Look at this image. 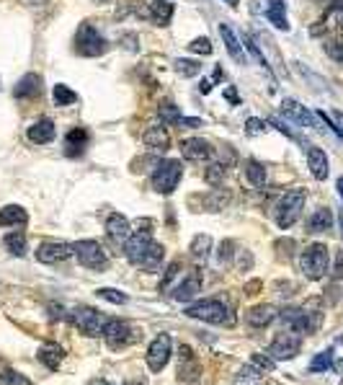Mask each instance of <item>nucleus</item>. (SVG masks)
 <instances>
[{
  "mask_svg": "<svg viewBox=\"0 0 343 385\" xmlns=\"http://www.w3.org/2000/svg\"><path fill=\"white\" fill-rule=\"evenodd\" d=\"M70 256H73V246L60 244V241H44V244L36 249V261L41 264H60Z\"/></svg>",
  "mask_w": 343,
  "mask_h": 385,
  "instance_id": "ddd939ff",
  "label": "nucleus"
},
{
  "mask_svg": "<svg viewBox=\"0 0 343 385\" xmlns=\"http://www.w3.org/2000/svg\"><path fill=\"white\" fill-rule=\"evenodd\" d=\"M68 318L75 329H81V331L88 334V336H101L103 326H106V321H108L106 316H101V313L93 311V308H88V305H78V308H73Z\"/></svg>",
  "mask_w": 343,
  "mask_h": 385,
  "instance_id": "6e6552de",
  "label": "nucleus"
},
{
  "mask_svg": "<svg viewBox=\"0 0 343 385\" xmlns=\"http://www.w3.org/2000/svg\"><path fill=\"white\" fill-rule=\"evenodd\" d=\"M0 385H34L31 380L24 375V372H16V370H6L0 375Z\"/></svg>",
  "mask_w": 343,
  "mask_h": 385,
  "instance_id": "58836bf2",
  "label": "nucleus"
},
{
  "mask_svg": "<svg viewBox=\"0 0 343 385\" xmlns=\"http://www.w3.org/2000/svg\"><path fill=\"white\" fill-rule=\"evenodd\" d=\"M75 49L83 54V57H98L108 49L106 39L98 34V29L93 24H88L83 21L81 29H78V34H75Z\"/></svg>",
  "mask_w": 343,
  "mask_h": 385,
  "instance_id": "0eeeda50",
  "label": "nucleus"
},
{
  "mask_svg": "<svg viewBox=\"0 0 343 385\" xmlns=\"http://www.w3.org/2000/svg\"><path fill=\"white\" fill-rule=\"evenodd\" d=\"M36 357L44 362V365L49 367V370H57L62 362V357H65V349H62L60 344H54V341H49V344H44L39 351H36Z\"/></svg>",
  "mask_w": 343,
  "mask_h": 385,
  "instance_id": "393cba45",
  "label": "nucleus"
},
{
  "mask_svg": "<svg viewBox=\"0 0 343 385\" xmlns=\"http://www.w3.org/2000/svg\"><path fill=\"white\" fill-rule=\"evenodd\" d=\"M199 290H202V271L191 269L181 282L175 284L173 300H178V303H189V300H194L196 295H199Z\"/></svg>",
  "mask_w": 343,
  "mask_h": 385,
  "instance_id": "2eb2a0df",
  "label": "nucleus"
},
{
  "mask_svg": "<svg viewBox=\"0 0 343 385\" xmlns=\"http://www.w3.org/2000/svg\"><path fill=\"white\" fill-rule=\"evenodd\" d=\"M98 3H108V0H98Z\"/></svg>",
  "mask_w": 343,
  "mask_h": 385,
  "instance_id": "e2e57ef3",
  "label": "nucleus"
},
{
  "mask_svg": "<svg viewBox=\"0 0 343 385\" xmlns=\"http://www.w3.org/2000/svg\"><path fill=\"white\" fill-rule=\"evenodd\" d=\"M39 94H41V78L36 73H26L14 88V96L16 99H21V101L34 99V96H39Z\"/></svg>",
  "mask_w": 343,
  "mask_h": 385,
  "instance_id": "aec40b11",
  "label": "nucleus"
},
{
  "mask_svg": "<svg viewBox=\"0 0 343 385\" xmlns=\"http://www.w3.org/2000/svg\"><path fill=\"white\" fill-rule=\"evenodd\" d=\"M245 47L250 49V54H253V60L258 62V65H263V68L269 70V65H266V60H263V54H261V49L256 47V41L250 39V36H245Z\"/></svg>",
  "mask_w": 343,
  "mask_h": 385,
  "instance_id": "de8ad7c7",
  "label": "nucleus"
},
{
  "mask_svg": "<svg viewBox=\"0 0 343 385\" xmlns=\"http://www.w3.org/2000/svg\"><path fill=\"white\" fill-rule=\"evenodd\" d=\"M106 236L119 246L127 244V238L132 236V225H129V220L124 215L114 212V215H108V220H106Z\"/></svg>",
  "mask_w": 343,
  "mask_h": 385,
  "instance_id": "f3484780",
  "label": "nucleus"
},
{
  "mask_svg": "<svg viewBox=\"0 0 343 385\" xmlns=\"http://www.w3.org/2000/svg\"><path fill=\"white\" fill-rule=\"evenodd\" d=\"M175 73L183 75V78H194V75L202 73V62H194V60H175Z\"/></svg>",
  "mask_w": 343,
  "mask_h": 385,
  "instance_id": "e433bc0d",
  "label": "nucleus"
},
{
  "mask_svg": "<svg viewBox=\"0 0 343 385\" xmlns=\"http://www.w3.org/2000/svg\"><path fill=\"white\" fill-rule=\"evenodd\" d=\"M325 52H328L336 62H341L343 65V41H328V44H325Z\"/></svg>",
  "mask_w": 343,
  "mask_h": 385,
  "instance_id": "49530a36",
  "label": "nucleus"
},
{
  "mask_svg": "<svg viewBox=\"0 0 343 385\" xmlns=\"http://www.w3.org/2000/svg\"><path fill=\"white\" fill-rule=\"evenodd\" d=\"M73 256L81 261V266L86 269H106L108 266V259L103 254L101 244H96V241H78L73 244Z\"/></svg>",
  "mask_w": 343,
  "mask_h": 385,
  "instance_id": "1a4fd4ad",
  "label": "nucleus"
},
{
  "mask_svg": "<svg viewBox=\"0 0 343 385\" xmlns=\"http://www.w3.org/2000/svg\"><path fill=\"white\" fill-rule=\"evenodd\" d=\"M253 365H258L263 372H271L276 367V359L274 357H269V354H253V359H250Z\"/></svg>",
  "mask_w": 343,
  "mask_h": 385,
  "instance_id": "a18cd8bd",
  "label": "nucleus"
},
{
  "mask_svg": "<svg viewBox=\"0 0 343 385\" xmlns=\"http://www.w3.org/2000/svg\"><path fill=\"white\" fill-rule=\"evenodd\" d=\"M338 220H341V233H343V212H341V215H338Z\"/></svg>",
  "mask_w": 343,
  "mask_h": 385,
  "instance_id": "052dcab7",
  "label": "nucleus"
},
{
  "mask_svg": "<svg viewBox=\"0 0 343 385\" xmlns=\"http://www.w3.org/2000/svg\"><path fill=\"white\" fill-rule=\"evenodd\" d=\"M150 19L158 26H168L170 19H173V3L170 0H155L153 6H150Z\"/></svg>",
  "mask_w": 343,
  "mask_h": 385,
  "instance_id": "bb28decb",
  "label": "nucleus"
},
{
  "mask_svg": "<svg viewBox=\"0 0 343 385\" xmlns=\"http://www.w3.org/2000/svg\"><path fill=\"white\" fill-rule=\"evenodd\" d=\"M336 189H338V194H341V199H343V179H338Z\"/></svg>",
  "mask_w": 343,
  "mask_h": 385,
  "instance_id": "6e6d98bb",
  "label": "nucleus"
},
{
  "mask_svg": "<svg viewBox=\"0 0 343 385\" xmlns=\"http://www.w3.org/2000/svg\"><path fill=\"white\" fill-rule=\"evenodd\" d=\"M304 199H307L304 189H290V191H287V194L276 202V210H274L276 225H279L282 230H290L292 225L300 220V215H302Z\"/></svg>",
  "mask_w": 343,
  "mask_h": 385,
  "instance_id": "7ed1b4c3",
  "label": "nucleus"
},
{
  "mask_svg": "<svg viewBox=\"0 0 343 385\" xmlns=\"http://www.w3.org/2000/svg\"><path fill=\"white\" fill-rule=\"evenodd\" d=\"M245 179H248V184L256 186V189L266 186V166L258 163L256 158H248V161H245Z\"/></svg>",
  "mask_w": 343,
  "mask_h": 385,
  "instance_id": "cd10ccee",
  "label": "nucleus"
},
{
  "mask_svg": "<svg viewBox=\"0 0 343 385\" xmlns=\"http://www.w3.org/2000/svg\"><path fill=\"white\" fill-rule=\"evenodd\" d=\"M202 119H196V116H181V127H191V129H196V127H202Z\"/></svg>",
  "mask_w": 343,
  "mask_h": 385,
  "instance_id": "3c124183",
  "label": "nucleus"
},
{
  "mask_svg": "<svg viewBox=\"0 0 343 385\" xmlns=\"http://www.w3.org/2000/svg\"><path fill=\"white\" fill-rule=\"evenodd\" d=\"M158 116L163 119V124H181L183 114L173 101H163L160 106H158Z\"/></svg>",
  "mask_w": 343,
  "mask_h": 385,
  "instance_id": "473e14b6",
  "label": "nucleus"
},
{
  "mask_svg": "<svg viewBox=\"0 0 343 385\" xmlns=\"http://www.w3.org/2000/svg\"><path fill=\"white\" fill-rule=\"evenodd\" d=\"M52 96H54V104H57V106H73V104L78 101V94H75L73 88L65 86V83H57Z\"/></svg>",
  "mask_w": 343,
  "mask_h": 385,
  "instance_id": "72a5a7b5",
  "label": "nucleus"
},
{
  "mask_svg": "<svg viewBox=\"0 0 343 385\" xmlns=\"http://www.w3.org/2000/svg\"><path fill=\"white\" fill-rule=\"evenodd\" d=\"M170 351H173V341L168 334H158L153 339V344L148 346V367L153 372H160L163 367L170 362Z\"/></svg>",
  "mask_w": 343,
  "mask_h": 385,
  "instance_id": "9d476101",
  "label": "nucleus"
},
{
  "mask_svg": "<svg viewBox=\"0 0 343 385\" xmlns=\"http://www.w3.org/2000/svg\"><path fill=\"white\" fill-rule=\"evenodd\" d=\"M3 246H6L14 256H24V254H26V236H24V233H8V236L3 238Z\"/></svg>",
  "mask_w": 343,
  "mask_h": 385,
  "instance_id": "f704fd0d",
  "label": "nucleus"
},
{
  "mask_svg": "<svg viewBox=\"0 0 343 385\" xmlns=\"http://www.w3.org/2000/svg\"><path fill=\"white\" fill-rule=\"evenodd\" d=\"M29 220L26 210L19 207V204H6L0 210V225H24Z\"/></svg>",
  "mask_w": 343,
  "mask_h": 385,
  "instance_id": "c85d7f7f",
  "label": "nucleus"
},
{
  "mask_svg": "<svg viewBox=\"0 0 343 385\" xmlns=\"http://www.w3.org/2000/svg\"><path fill=\"white\" fill-rule=\"evenodd\" d=\"M181 156L186 161H209L212 158V145H209L204 137H189V140H181Z\"/></svg>",
  "mask_w": 343,
  "mask_h": 385,
  "instance_id": "dca6fc26",
  "label": "nucleus"
},
{
  "mask_svg": "<svg viewBox=\"0 0 343 385\" xmlns=\"http://www.w3.org/2000/svg\"><path fill=\"white\" fill-rule=\"evenodd\" d=\"M96 295L101 300H108V303H114V305H124L127 303V295L119 290H114V287H101V290H96Z\"/></svg>",
  "mask_w": 343,
  "mask_h": 385,
  "instance_id": "ea45409f",
  "label": "nucleus"
},
{
  "mask_svg": "<svg viewBox=\"0 0 343 385\" xmlns=\"http://www.w3.org/2000/svg\"><path fill=\"white\" fill-rule=\"evenodd\" d=\"M183 166L178 161H160L153 171V189L158 194H173L175 186L181 184Z\"/></svg>",
  "mask_w": 343,
  "mask_h": 385,
  "instance_id": "423d86ee",
  "label": "nucleus"
},
{
  "mask_svg": "<svg viewBox=\"0 0 343 385\" xmlns=\"http://www.w3.org/2000/svg\"><path fill=\"white\" fill-rule=\"evenodd\" d=\"M269 129V122L266 119H258V116H250L248 122H245V135L256 137V135H263Z\"/></svg>",
  "mask_w": 343,
  "mask_h": 385,
  "instance_id": "79ce46f5",
  "label": "nucleus"
},
{
  "mask_svg": "<svg viewBox=\"0 0 343 385\" xmlns=\"http://www.w3.org/2000/svg\"><path fill=\"white\" fill-rule=\"evenodd\" d=\"M276 316H279V313H276L274 305H256V308H250V311L245 313V324L253 326V329H266Z\"/></svg>",
  "mask_w": 343,
  "mask_h": 385,
  "instance_id": "412c9836",
  "label": "nucleus"
},
{
  "mask_svg": "<svg viewBox=\"0 0 343 385\" xmlns=\"http://www.w3.org/2000/svg\"><path fill=\"white\" fill-rule=\"evenodd\" d=\"M328 19H330V24H333V29L343 31V8H330Z\"/></svg>",
  "mask_w": 343,
  "mask_h": 385,
  "instance_id": "09e8293b",
  "label": "nucleus"
},
{
  "mask_svg": "<svg viewBox=\"0 0 343 385\" xmlns=\"http://www.w3.org/2000/svg\"><path fill=\"white\" fill-rule=\"evenodd\" d=\"M91 385H108V383H106V380H93Z\"/></svg>",
  "mask_w": 343,
  "mask_h": 385,
  "instance_id": "bf43d9fd",
  "label": "nucleus"
},
{
  "mask_svg": "<svg viewBox=\"0 0 343 385\" xmlns=\"http://www.w3.org/2000/svg\"><path fill=\"white\" fill-rule=\"evenodd\" d=\"M204 181L209 186H220L225 181V163H209L207 171H204Z\"/></svg>",
  "mask_w": 343,
  "mask_h": 385,
  "instance_id": "c9c22d12",
  "label": "nucleus"
},
{
  "mask_svg": "<svg viewBox=\"0 0 343 385\" xmlns=\"http://www.w3.org/2000/svg\"><path fill=\"white\" fill-rule=\"evenodd\" d=\"M333 228V212H330V207H317L312 215H309L307 220V233H325V230Z\"/></svg>",
  "mask_w": 343,
  "mask_h": 385,
  "instance_id": "5701e85b",
  "label": "nucleus"
},
{
  "mask_svg": "<svg viewBox=\"0 0 343 385\" xmlns=\"http://www.w3.org/2000/svg\"><path fill=\"white\" fill-rule=\"evenodd\" d=\"M191 256H194V261L204 264L209 259V254H212V238L209 236H196L194 241H191Z\"/></svg>",
  "mask_w": 343,
  "mask_h": 385,
  "instance_id": "c756f323",
  "label": "nucleus"
},
{
  "mask_svg": "<svg viewBox=\"0 0 343 385\" xmlns=\"http://www.w3.org/2000/svg\"><path fill=\"white\" fill-rule=\"evenodd\" d=\"M261 380H263V370L258 365H245L240 372L235 375V385H261Z\"/></svg>",
  "mask_w": 343,
  "mask_h": 385,
  "instance_id": "7c9ffc66",
  "label": "nucleus"
},
{
  "mask_svg": "<svg viewBox=\"0 0 343 385\" xmlns=\"http://www.w3.org/2000/svg\"><path fill=\"white\" fill-rule=\"evenodd\" d=\"M225 99H227V101L232 104V106H237V104H240V96H237V91H235L232 86L225 88Z\"/></svg>",
  "mask_w": 343,
  "mask_h": 385,
  "instance_id": "603ef678",
  "label": "nucleus"
},
{
  "mask_svg": "<svg viewBox=\"0 0 343 385\" xmlns=\"http://www.w3.org/2000/svg\"><path fill=\"white\" fill-rule=\"evenodd\" d=\"M330 8H343V0H330Z\"/></svg>",
  "mask_w": 343,
  "mask_h": 385,
  "instance_id": "4d7b16f0",
  "label": "nucleus"
},
{
  "mask_svg": "<svg viewBox=\"0 0 343 385\" xmlns=\"http://www.w3.org/2000/svg\"><path fill=\"white\" fill-rule=\"evenodd\" d=\"M225 3H227L230 8H237V3H240V0H225Z\"/></svg>",
  "mask_w": 343,
  "mask_h": 385,
  "instance_id": "13d9d810",
  "label": "nucleus"
},
{
  "mask_svg": "<svg viewBox=\"0 0 343 385\" xmlns=\"http://www.w3.org/2000/svg\"><path fill=\"white\" fill-rule=\"evenodd\" d=\"M282 114L287 116V122L300 124V127H317V124H315L317 114L307 111V109H304L300 101H295V99H284V101H282Z\"/></svg>",
  "mask_w": 343,
  "mask_h": 385,
  "instance_id": "4468645a",
  "label": "nucleus"
},
{
  "mask_svg": "<svg viewBox=\"0 0 343 385\" xmlns=\"http://www.w3.org/2000/svg\"><path fill=\"white\" fill-rule=\"evenodd\" d=\"M307 166H309V174L315 176L317 181H325L328 179V156H325L320 148H307Z\"/></svg>",
  "mask_w": 343,
  "mask_h": 385,
  "instance_id": "4be33fe9",
  "label": "nucleus"
},
{
  "mask_svg": "<svg viewBox=\"0 0 343 385\" xmlns=\"http://www.w3.org/2000/svg\"><path fill=\"white\" fill-rule=\"evenodd\" d=\"M86 142H88V132L81 127H75L68 132V137H65V153H68L70 158L81 156L83 150H86Z\"/></svg>",
  "mask_w": 343,
  "mask_h": 385,
  "instance_id": "b1692460",
  "label": "nucleus"
},
{
  "mask_svg": "<svg viewBox=\"0 0 343 385\" xmlns=\"http://www.w3.org/2000/svg\"><path fill=\"white\" fill-rule=\"evenodd\" d=\"M124 256L135 264V266H140V269L158 271L163 266V259H165V249L160 244H155L148 230L145 233L137 230V233H132L127 238V244H124Z\"/></svg>",
  "mask_w": 343,
  "mask_h": 385,
  "instance_id": "f257e3e1",
  "label": "nucleus"
},
{
  "mask_svg": "<svg viewBox=\"0 0 343 385\" xmlns=\"http://www.w3.org/2000/svg\"><path fill=\"white\" fill-rule=\"evenodd\" d=\"M103 339H106V344L111 346V349H121V346H127L132 339H135V334H132V326L127 324V321H119V318H108L106 326H103Z\"/></svg>",
  "mask_w": 343,
  "mask_h": 385,
  "instance_id": "9b49d317",
  "label": "nucleus"
},
{
  "mask_svg": "<svg viewBox=\"0 0 343 385\" xmlns=\"http://www.w3.org/2000/svg\"><path fill=\"white\" fill-rule=\"evenodd\" d=\"M196 380L199 378V365H196L194 354H191L189 346H183L181 349V380Z\"/></svg>",
  "mask_w": 343,
  "mask_h": 385,
  "instance_id": "2f4dec72",
  "label": "nucleus"
},
{
  "mask_svg": "<svg viewBox=\"0 0 343 385\" xmlns=\"http://www.w3.org/2000/svg\"><path fill=\"white\" fill-rule=\"evenodd\" d=\"M302 349V334L292 331V329H284L274 336V341L269 344L266 354L274 357L276 362H287V359H295Z\"/></svg>",
  "mask_w": 343,
  "mask_h": 385,
  "instance_id": "39448f33",
  "label": "nucleus"
},
{
  "mask_svg": "<svg viewBox=\"0 0 343 385\" xmlns=\"http://www.w3.org/2000/svg\"><path fill=\"white\" fill-rule=\"evenodd\" d=\"M232 249H235L232 241H222V246H220V264H227L232 259Z\"/></svg>",
  "mask_w": 343,
  "mask_h": 385,
  "instance_id": "8fccbe9b",
  "label": "nucleus"
},
{
  "mask_svg": "<svg viewBox=\"0 0 343 385\" xmlns=\"http://www.w3.org/2000/svg\"><path fill=\"white\" fill-rule=\"evenodd\" d=\"M253 8L258 14L274 24L279 31H290V21H287V3L284 0H253Z\"/></svg>",
  "mask_w": 343,
  "mask_h": 385,
  "instance_id": "f8f14e48",
  "label": "nucleus"
},
{
  "mask_svg": "<svg viewBox=\"0 0 343 385\" xmlns=\"http://www.w3.org/2000/svg\"><path fill=\"white\" fill-rule=\"evenodd\" d=\"M199 91H202V94H209V91H212V81H207V78H204V81L199 83Z\"/></svg>",
  "mask_w": 343,
  "mask_h": 385,
  "instance_id": "864d4df0",
  "label": "nucleus"
},
{
  "mask_svg": "<svg viewBox=\"0 0 343 385\" xmlns=\"http://www.w3.org/2000/svg\"><path fill=\"white\" fill-rule=\"evenodd\" d=\"M181 274V261H173L168 266V271H165V277H163V282H160V290H168L170 287V282H173L175 277Z\"/></svg>",
  "mask_w": 343,
  "mask_h": 385,
  "instance_id": "c03bdc74",
  "label": "nucleus"
},
{
  "mask_svg": "<svg viewBox=\"0 0 343 385\" xmlns=\"http://www.w3.org/2000/svg\"><path fill=\"white\" fill-rule=\"evenodd\" d=\"M333 122H336L338 129L343 132V111H336V114H333Z\"/></svg>",
  "mask_w": 343,
  "mask_h": 385,
  "instance_id": "5fc2aeb1",
  "label": "nucleus"
},
{
  "mask_svg": "<svg viewBox=\"0 0 343 385\" xmlns=\"http://www.w3.org/2000/svg\"><path fill=\"white\" fill-rule=\"evenodd\" d=\"M333 367V359H330V349L328 351H320L317 357H312L309 362V372H328Z\"/></svg>",
  "mask_w": 343,
  "mask_h": 385,
  "instance_id": "4c0bfd02",
  "label": "nucleus"
},
{
  "mask_svg": "<svg viewBox=\"0 0 343 385\" xmlns=\"http://www.w3.org/2000/svg\"><path fill=\"white\" fill-rule=\"evenodd\" d=\"M129 385H145V383H129Z\"/></svg>",
  "mask_w": 343,
  "mask_h": 385,
  "instance_id": "680f3d73",
  "label": "nucleus"
},
{
  "mask_svg": "<svg viewBox=\"0 0 343 385\" xmlns=\"http://www.w3.org/2000/svg\"><path fill=\"white\" fill-rule=\"evenodd\" d=\"M29 140L36 142V145H47V142L54 140V135H57V129H54V122L52 119H47V116H41V119H36L31 127H29Z\"/></svg>",
  "mask_w": 343,
  "mask_h": 385,
  "instance_id": "a211bd4d",
  "label": "nucleus"
},
{
  "mask_svg": "<svg viewBox=\"0 0 343 385\" xmlns=\"http://www.w3.org/2000/svg\"><path fill=\"white\" fill-rule=\"evenodd\" d=\"M330 359H333V370L343 372V336H338L330 346Z\"/></svg>",
  "mask_w": 343,
  "mask_h": 385,
  "instance_id": "a19ab883",
  "label": "nucleus"
},
{
  "mask_svg": "<svg viewBox=\"0 0 343 385\" xmlns=\"http://www.w3.org/2000/svg\"><path fill=\"white\" fill-rule=\"evenodd\" d=\"M220 36H222V41H225V47H227V52H230V57L235 62H242L245 57H242V44H240V39L235 36V31L227 26V24H220Z\"/></svg>",
  "mask_w": 343,
  "mask_h": 385,
  "instance_id": "a878e982",
  "label": "nucleus"
},
{
  "mask_svg": "<svg viewBox=\"0 0 343 385\" xmlns=\"http://www.w3.org/2000/svg\"><path fill=\"white\" fill-rule=\"evenodd\" d=\"M300 269L307 279L317 282V279H323L330 269V256H328V249L323 244H309L307 249L302 251V256H300Z\"/></svg>",
  "mask_w": 343,
  "mask_h": 385,
  "instance_id": "20e7f679",
  "label": "nucleus"
},
{
  "mask_svg": "<svg viewBox=\"0 0 343 385\" xmlns=\"http://www.w3.org/2000/svg\"><path fill=\"white\" fill-rule=\"evenodd\" d=\"M186 316L196 318V321H204V324H215V326H235V313L227 303H222L220 298H207L199 300V303L189 305L186 308Z\"/></svg>",
  "mask_w": 343,
  "mask_h": 385,
  "instance_id": "f03ea898",
  "label": "nucleus"
},
{
  "mask_svg": "<svg viewBox=\"0 0 343 385\" xmlns=\"http://www.w3.org/2000/svg\"><path fill=\"white\" fill-rule=\"evenodd\" d=\"M189 49H191L194 54H212V41H209L207 36H199V39L191 41Z\"/></svg>",
  "mask_w": 343,
  "mask_h": 385,
  "instance_id": "37998d69",
  "label": "nucleus"
},
{
  "mask_svg": "<svg viewBox=\"0 0 343 385\" xmlns=\"http://www.w3.org/2000/svg\"><path fill=\"white\" fill-rule=\"evenodd\" d=\"M142 142H145L150 150H155V153H165V150L170 148V135L163 124H155V127H150L148 132L142 135Z\"/></svg>",
  "mask_w": 343,
  "mask_h": 385,
  "instance_id": "6ab92c4d",
  "label": "nucleus"
}]
</instances>
